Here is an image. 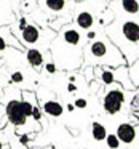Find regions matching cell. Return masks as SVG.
<instances>
[{
	"label": "cell",
	"instance_id": "obj_22",
	"mask_svg": "<svg viewBox=\"0 0 139 149\" xmlns=\"http://www.w3.org/2000/svg\"><path fill=\"white\" fill-rule=\"evenodd\" d=\"M30 141V135L29 133H19V143L23 146H27V143Z\"/></svg>",
	"mask_w": 139,
	"mask_h": 149
},
{
	"label": "cell",
	"instance_id": "obj_23",
	"mask_svg": "<svg viewBox=\"0 0 139 149\" xmlns=\"http://www.w3.org/2000/svg\"><path fill=\"white\" fill-rule=\"evenodd\" d=\"M18 26H19V31H23L24 27L27 26V19H26V18H19V21H18Z\"/></svg>",
	"mask_w": 139,
	"mask_h": 149
},
{
	"label": "cell",
	"instance_id": "obj_15",
	"mask_svg": "<svg viewBox=\"0 0 139 149\" xmlns=\"http://www.w3.org/2000/svg\"><path fill=\"white\" fill-rule=\"evenodd\" d=\"M43 5H45L46 10L55 11V13H59V11H62V10L66 8L67 2H64V0H46Z\"/></svg>",
	"mask_w": 139,
	"mask_h": 149
},
{
	"label": "cell",
	"instance_id": "obj_24",
	"mask_svg": "<svg viewBox=\"0 0 139 149\" xmlns=\"http://www.w3.org/2000/svg\"><path fill=\"white\" fill-rule=\"evenodd\" d=\"M96 37H98V34L94 32V31H88V32H86V39H88V40H91V42H93V40L96 39Z\"/></svg>",
	"mask_w": 139,
	"mask_h": 149
},
{
	"label": "cell",
	"instance_id": "obj_14",
	"mask_svg": "<svg viewBox=\"0 0 139 149\" xmlns=\"http://www.w3.org/2000/svg\"><path fill=\"white\" fill-rule=\"evenodd\" d=\"M91 135H93V138L96 141H104L107 136V130L99 122H93V125H91Z\"/></svg>",
	"mask_w": 139,
	"mask_h": 149
},
{
	"label": "cell",
	"instance_id": "obj_10",
	"mask_svg": "<svg viewBox=\"0 0 139 149\" xmlns=\"http://www.w3.org/2000/svg\"><path fill=\"white\" fill-rule=\"evenodd\" d=\"M75 24H77L80 29H91L94 24V16L90 13V11L86 10H82L77 13V16H75Z\"/></svg>",
	"mask_w": 139,
	"mask_h": 149
},
{
	"label": "cell",
	"instance_id": "obj_11",
	"mask_svg": "<svg viewBox=\"0 0 139 149\" xmlns=\"http://www.w3.org/2000/svg\"><path fill=\"white\" fill-rule=\"evenodd\" d=\"M40 109H42L45 114H48L50 117H61L62 112H64V107H62L58 101H55V100L45 101V103L42 104V107H40Z\"/></svg>",
	"mask_w": 139,
	"mask_h": 149
},
{
	"label": "cell",
	"instance_id": "obj_12",
	"mask_svg": "<svg viewBox=\"0 0 139 149\" xmlns=\"http://www.w3.org/2000/svg\"><path fill=\"white\" fill-rule=\"evenodd\" d=\"M26 58H27V63L35 69H39V68L43 66V55H42V52L37 50V48H29L27 50Z\"/></svg>",
	"mask_w": 139,
	"mask_h": 149
},
{
	"label": "cell",
	"instance_id": "obj_19",
	"mask_svg": "<svg viewBox=\"0 0 139 149\" xmlns=\"http://www.w3.org/2000/svg\"><path fill=\"white\" fill-rule=\"evenodd\" d=\"M11 80H13V84H23L24 80V75L21 71H15L13 74H11Z\"/></svg>",
	"mask_w": 139,
	"mask_h": 149
},
{
	"label": "cell",
	"instance_id": "obj_16",
	"mask_svg": "<svg viewBox=\"0 0 139 149\" xmlns=\"http://www.w3.org/2000/svg\"><path fill=\"white\" fill-rule=\"evenodd\" d=\"M120 7H122L123 11H126V13L129 15H138V10H139V3L138 2H133V0H123V2H120Z\"/></svg>",
	"mask_w": 139,
	"mask_h": 149
},
{
	"label": "cell",
	"instance_id": "obj_25",
	"mask_svg": "<svg viewBox=\"0 0 139 149\" xmlns=\"http://www.w3.org/2000/svg\"><path fill=\"white\" fill-rule=\"evenodd\" d=\"M0 149H10V146H8L5 141H2V139H0Z\"/></svg>",
	"mask_w": 139,
	"mask_h": 149
},
{
	"label": "cell",
	"instance_id": "obj_3",
	"mask_svg": "<svg viewBox=\"0 0 139 149\" xmlns=\"http://www.w3.org/2000/svg\"><path fill=\"white\" fill-rule=\"evenodd\" d=\"M123 103H125V90L122 87H118L117 84L109 85L102 100L104 111L107 114H117L122 111Z\"/></svg>",
	"mask_w": 139,
	"mask_h": 149
},
{
	"label": "cell",
	"instance_id": "obj_9",
	"mask_svg": "<svg viewBox=\"0 0 139 149\" xmlns=\"http://www.w3.org/2000/svg\"><path fill=\"white\" fill-rule=\"evenodd\" d=\"M113 80H115V84L118 82L123 90H133L134 88L128 79V69H126V66H118V68L113 69Z\"/></svg>",
	"mask_w": 139,
	"mask_h": 149
},
{
	"label": "cell",
	"instance_id": "obj_4",
	"mask_svg": "<svg viewBox=\"0 0 139 149\" xmlns=\"http://www.w3.org/2000/svg\"><path fill=\"white\" fill-rule=\"evenodd\" d=\"M5 116H7L8 122L15 127H24L27 123V117L23 109V101L21 100H11L5 106Z\"/></svg>",
	"mask_w": 139,
	"mask_h": 149
},
{
	"label": "cell",
	"instance_id": "obj_28",
	"mask_svg": "<svg viewBox=\"0 0 139 149\" xmlns=\"http://www.w3.org/2000/svg\"><path fill=\"white\" fill-rule=\"evenodd\" d=\"M82 149H85V148H82Z\"/></svg>",
	"mask_w": 139,
	"mask_h": 149
},
{
	"label": "cell",
	"instance_id": "obj_27",
	"mask_svg": "<svg viewBox=\"0 0 139 149\" xmlns=\"http://www.w3.org/2000/svg\"><path fill=\"white\" fill-rule=\"evenodd\" d=\"M74 109H75V107H74V104H67V111H69V112H72Z\"/></svg>",
	"mask_w": 139,
	"mask_h": 149
},
{
	"label": "cell",
	"instance_id": "obj_17",
	"mask_svg": "<svg viewBox=\"0 0 139 149\" xmlns=\"http://www.w3.org/2000/svg\"><path fill=\"white\" fill-rule=\"evenodd\" d=\"M128 79H129V82H131L133 87L138 88V82H139V79H138V61H136L134 64L129 66V69H128Z\"/></svg>",
	"mask_w": 139,
	"mask_h": 149
},
{
	"label": "cell",
	"instance_id": "obj_21",
	"mask_svg": "<svg viewBox=\"0 0 139 149\" xmlns=\"http://www.w3.org/2000/svg\"><path fill=\"white\" fill-rule=\"evenodd\" d=\"M88 106L86 100H83V98H77L74 103V107H78V109H85V107Z\"/></svg>",
	"mask_w": 139,
	"mask_h": 149
},
{
	"label": "cell",
	"instance_id": "obj_2",
	"mask_svg": "<svg viewBox=\"0 0 139 149\" xmlns=\"http://www.w3.org/2000/svg\"><path fill=\"white\" fill-rule=\"evenodd\" d=\"M85 64L90 66H106V68H118V66H126V61L120 50L110 42L107 37L94 39L86 45L83 52Z\"/></svg>",
	"mask_w": 139,
	"mask_h": 149
},
{
	"label": "cell",
	"instance_id": "obj_20",
	"mask_svg": "<svg viewBox=\"0 0 139 149\" xmlns=\"http://www.w3.org/2000/svg\"><path fill=\"white\" fill-rule=\"evenodd\" d=\"M45 71L48 72V74H55V72L58 71V68H56V64L53 61H48V63H45Z\"/></svg>",
	"mask_w": 139,
	"mask_h": 149
},
{
	"label": "cell",
	"instance_id": "obj_1",
	"mask_svg": "<svg viewBox=\"0 0 139 149\" xmlns=\"http://www.w3.org/2000/svg\"><path fill=\"white\" fill-rule=\"evenodd\" d=\"M107 39L120 50L126 64H134L138 61L139 43V23L138 19H115L107 26Z\"/></svg>",
	"mask_w": 139,
	"mask_h": 149
},
{
	"label": "cell",
	"instance_id": "obj_6",
	"mask_svg": "<svg viewBox=\"0 0 139 149\" xmlns=\"http://www.w3.org/2000/svg\"><path fill=\"white\" fill-rule=\"evenodd\" d=\"M136 135H138V132H136V128L131 123H120V125L117 127L115 136L118 138L120 143H123V144H131L136 139Z\"/></svg>",
	"mask_w": 139,
	"mask_h": 149
},
{
	"label": "cell",
	"instance_id": "obj_26",
	"mask_svg": "<svg viewBox=\"0 0 139 149\" xmlns=\"http://www.w3.org/2000/svg\"><path fill=\"white\" fill-rule=\"evenodd\" d=\"M75 90H77V87L74 84H67V91H75Z\"/></svg>",
	"mask_w": 139,
	"mask_h": 149
},
{
	"label": "cell",
	"instance_id": "obj_13",
	"mask_svg": "<svg viewBox=\"0 0 139 149\" xmlns=\"http://www.w3.org/2000/svg\"><path fill=\"white\" fill-rule=\"evenodd\" d=\"M23 95H24L23 100L29 101V103L32 104V119L35 120V122H40V120H42V109H40L39 104H37L35 95L30 93V91H23Z\"/></svg>",
	"mask_w": 139,
	"mask_h": 149
},
{
	"label": "cell",
	"instance_id": "obj_5",
	"mask_svg": "<svg viewBox=\"0 0 139 149\" xmlns=\"http://www.w3.org/2000/svg\"><path fill=\"white\" fill-rule=\"evenodd\" d=\"M18 39H19L21 45H27L29 48H32V45H37L40 40V29L35 26V24H27L23 31L16 32Z\"/></svg>",
	"mask_w": 139,
	"mask_h": 149
},
{
	"label": "cell",
	"instance_id": "obj_7",
	"mask_svg": "<svg viewBox=\"0 0 139 149\" xmlns=\"http://www.w3.org/2000/svg\"><path fill=\"white\" fill-rule=\"evenodd\" d=\"M8 45L15 47V48H19V50H24V47L18 42V39L10 32V27H0V53L5 52Z\"/></svg>",
	"mask_w": 139,
	"mask_h": 149
},
{
	"label": "cell",
	"instance_id": "obj_8",
	"mask_svg": "<svg viewBox=\"0 0 139 149\" xmlns=\"http://www.w3.org/2000/svg\"><path fill=\"white\" fill-rule=\"evenodd\" d=\"M93 74H94V77L99 79V80L102 82L106 87L115 84V80H113V69H112V68H106V66H96V68L93 69Z\"/></svg>",
	"mask_w": 139,
	"mask_h": 149
},
{
	"label": "cell",
	"instance_id": "obj_18",
	"mask_svg": "<svg viewBox=\"0 0 139 149\" xmlns=\"http://www.w3.org/2000/svg\"><path fill=\"white\" fill-rule=\"evenodd\" d=\"M106 143H107V148H110V149H118L120 144H122L115 135H107L106 136Z\"/></svg>",
	"mask_w": 139,
	"mask_h": 149
}]
</instances>
